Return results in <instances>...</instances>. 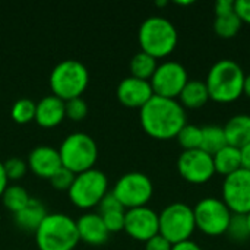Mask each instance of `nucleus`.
<instances>
[{"label": "nucleus", "mask_w": 250, "mask_h": 250, "mask_svg": "<svg viewBox=\"0 0 250 250\" xmlns=\"http://www.w3.org/2000/svg\"><path fill=\"white\" fill-rule=\"evenodd\" d=\"M139 120L151 138L167 141L176 138L186 126V110L177 100L154 95L139 110Z\"/></svg>", "instance_id": "nucleus-1"}, {"label": "nucleus", "mask_w": 250, "mask_h": 250, "mask_svg": "<svg viewBox=\"0 0 250 250\" xmlns=\"http://www.w3.org/2000/svg\"><path fill=\"white\" fill-rule=\"evenodd\" d=\"M245 78L246 73L237 62L231 59L218 60L211 66L205 81L209 100L220 104L237 101L243 95Z\"/></svg>", "instance_id": "nucleus-2"}, {"label": "nucleus", "mask_w": 250, "mask_h": 250, "mask_svg": "<svg viewBox=\"0 0 250 250\" xmlns=\"http://www.w3.org/2000/svg\"><path fill=\"white\" fill-rule=\"evenodd\" d=\"M141 51L148 53L155 59L170 56L179 42V34L171 21L164 16L146 18L138 32Z\"/></svg>", "instance_id": "nucleus-3"}, {"label": "nucleus", "mask_w": 250, "mask_h": 250, "mask_svg": "<svg viewBox=\"0 0 250 250\" xmlns=\"http://www.w3.org/2000/svg\"><path fill=\"white\" fill-rule=\"evenodd\" d=\"M40 250H73L79 242L76 221L66 214H47L35 230Z\"/></svg>", "instance_id": "nucleus-4"}, {"label": "nucleus", "mask_w": 250, "mask_h": 250, "mask_svg": "<svg viewBox=\"0 0 250 250\" xmlns=\"http://www.w3.org/2000/svg\"><path fill=\"white\" fill-rule=\"evenodd\" d=\"M89 82L86 66L76 59H64L59 62L50 73V88L53 95L63 101L81 97Z\"/></svg>", "instance_id": "nucleus-5"}, {"label": "nucleus", "mask_w": 250, "mask_h": 250, "mask_svg": "<svg viewBox=\"0 0 250 250\" xmlns=\"http://www.w3.org/2000/svg\"><path fill=\"white\" fill-rule=\"evenodd\" d=\"M62 166L78 174L94 168L98 157V148L92 136L83 132L67 135L59 149Z\"/></svg>", "instance_id": "nucleus-6"}, {"label": "nucleus", "mask_w": 250, "mask_h": 250, "mask_svg": "<svg viewBox=\"0 0 250 250\" xmlns=\"http://www.w3.org/2000/svg\"><path fill=\"white\" fill-rule=\"evenodd\" d=\"M158 224L160 234L171 245L190 240L196 230L193 208L183 202L170 204L158 214Z\"/></svg>", "instance_id": "nucleus-7"}, {"label": "nucleus", "mask_w": 250, "mask_h": 250, "mask_svg": "<svg viewBox=\"0 0 250 250\" xmlns=\"http://www.w3.org/2000/svg\"><path fill=\"white\" fill-rule=\"evenodd\" d=\"M108 188L107 176L98 168H89L86 171L75 174L73 183L69 188L70 201L79 208H92L98 205L105 196Z\"/></svg>", "instance_id": "nucleus-8"}, {"label": "nucleus", "mask_w": 250, "mask_h": 250, "mask_svg": "<svg viewBox=\"0 0 250 250\" xmlns=\"http://www.w3.org/2000/svg\"><path fill=\"white\" fill-rule=\"evenodd\" d=\"M193 215L196 230L208 237H218L227 233L233 214L221 199L204 198L195 205Z\"/></svg>", "instance_id": "nucleus-9"}, {"label": "nucleus", "mask_w": 250, "mask_h": 250, "mask_svg": "<svg viewBox=\"0 0 250 250\" xmlns=\"http://www.w3.org/2000/svg\"><path fill=\"white\" fill-rule=\"evenodd\" d=\"M113 195L119 199L123 208L132 209L146 207L154 193V185L151 179L139 171H130L123 174L113 188Z\"/></svg>", "instance_id": "nucleus-10"}, {"label": "nucleus", "mask_w": 250, "mask_h": 250, "mask_svg": "<svg viewBox=\"0 0 250 250\" xmlns=\"http://www.w3.org/2000/svg\"><path fill=\"white\" fill-rule=\"evenodd\" d=\"M189 81V75L186 67L174 60H167L157 66L151 78V86L154 95L164 98H179L185 85Z\"/></svg>", "instance_id": "nucleus-11"}, {"label": "nucleus", "mask_w": 250, "mask_h": 250, "mask_svg": "<svg viewBox=\"0 0 250 250\" xmlns=\"http://www.w3.org/2000/svg\"><path fill=\"white\" fill-rule=\"evenodd\" d=\"M221 201L231 214L248 215L250 212V171L240 168L239 171L224 177Z\"/></svg>", "instance_id": "nucleus-12"}, {"label": "nucleus", "mask_w": 250, "mask_h": 250, "mask_svg": "<svg viewBox=\"0 0 250 250\" xmlns=\"http://www.w3.org/2000/svg\"><path fill=\"white\" fill-rule=\"evenodd\" d=\"M177 171L188 183L204 185L215 176L212 155L202 149L183 151L177 158Z\"/></svg>", "instance_id": "nucleus-13"}, {"label": "nucleus", "mask_w": 250, "mask_h": 250, "mask_svg": "<svg viewBox=\"0 0 250 250\" xmlns=\"http://www.w3.org/2000/svg\"><path fill=\"white\" fill-rule=\"evenodd\" d=\"M123 230L135 240L148 242L154 236L160 234L158 214L148 207L127 209L125 212Z\"/></svg>", "instance_id": "nucleus-14"}, {"label": "nucleus", "mask_w": 250, "mask_h": 250, "mask_svg": "<svg viewBox=\"0 0 250 250\" xmlns=\"http://www.w3.org/2000/svg\"><path fill=\"white\" fill-rule=\"evenodd\" d=\"M154 91L149 81H144L135 76H127L122 79L117 85L119 101L129 108H142L151 98Z\"/></svg>", "instance_id": "nucleus-15"}, {"label": "nucleus", "mask_w": 250, "mask_h": 250, "mask_svg": "<svg viewBox=\"0 0 250 250\" xmlns=\"http://www.w3.org/2000/svg\"><path fill=\"white\" fill-rule=\"evenodd\" d=\"M28 166L37 176L50 179L62 167L60 154L56 148L48 145L35 146L28 155Z\"/></svg>", "instance_id": "nucleus-16"}, {"label": "nucleus", "mask_w": 250, "mask_h": 250, "mask_svg": "<svg viewBox=\"0 0 250 250\" xmlns=\"http://www.w3.org/2000/svg\"><path fill=\"white\" fill-rule=\"evenodd\" d=\"M76 229L79 234V240H83L88 245L98 246L108 240L110 231L107 230L100 214L88 212L81 215L76 220Z\"/></svg>", "instance_id": "nucleus-17"}, {"label": "nucleus", "mask_w": 250, "mask_h": 250, "mask_svg": "<svg viewBox=\"0 0 250 250\" xmlns=\"http://www.w3.org/2000/svg\"><path fill=\"white\" fill-rule=\"evenodd\" d=\"M66 117L64 101L56 95H45L37 103L35 120L42 127H54Z\"/></svg>", "instance_id": "nucleus-18"}, {"label": "nucleus", "mask_w": 250, "mask_h": 250, "mask_svg": "<svg viewBox=\"0 0 250 250\" xmlns=\"http://www.w3.org/2000/svg\"><path fill=\"white\" fill-rule=\"evenodd\" d=\"M227 145L242 149L250 144V116L236 114L224 126Z\"/></svg>", "instance_id": "nucleus-19"}, {"label": "nucleus", "mask_w": 250, "mask_h": 250, "mask_svg": "<svg viewBox=\"0 0 250 250\" xmlns=\"http://www.w3.org/2000/svg\"><path fill=\"white\" fill-rule=\"evenodd\" d=\"M47 209L44 207V204L40 199H34L31 198L29 202L18 212L13 214L16 224L26 230V231H35L38 229V226L42 223V220L47 215Z\"/></svg>", "instance_id": "nucleus-20"}, {"label": "nucleus", "mask_w": 250, "mask_h": 250, "mask_svg": "<svg viewBox=\"0 0 250 250\" xmlns=\"http://www.w3.org/2000/svg\"><path fill=\"white\" fill-rule=\"evenodd\" d=\"M208 101H209V94L207 85L204 81L199 79H189L179 95V103L185 110L186 108L198 110L204 107Z\"/></svg>", "instance_id": "nucleus-21"}, {"label": "nucleus", "mask_w": 250, "mask_h": 250, "mask_svg": "<svg viewBox=\"0 0 250 250\" xmlns=\"http://www.w3.org/2000/svg\"><path fill=\"white\" fill-rule=\"evenodd\" d=\"M215 173L227 177L242 168V154L239 148L226 145L217 154L212 155Z\"/></svg>", "instance_id": "nucleus-22"}, {"label": "nucleus", "mask_w": 250, "mask_h": 250, "mask_svg": "<svg viewBox=\"0 0 250 250\" xmlns=\"http://www.w3.org/2000/svg\"><path fill=\"white\" fill-rule=\"evenodd\" d=\"M226 145H227V139H226L224 127L217 125H208L202 127V144H201L202 151H205L209 155H214Z\"/></svg>", "instance_id": "nucleus-23"}, {"label": "nucleus", "mask_w": 250, "mask_h": 250, "mask_svg": "<svg viewBox=\"0 0 250 250\" xmlns=\"http://www.w3.org/2000/svg\"><path fill=\"white\" fill-rule=\"evenodd\" d=\"M129 66H130V73H132L130 76H135L144 81H151L154 72L157 70L158 63L155 57L149 56L145 51H139L132 57Z\"/></svg>", "instance_id": "nucleus-24"}, {"label": "nucleus", "mask_w": 250, "mask_h": 250, "mask_svg": "<svg viewBox=\"0 0 250 250\" xmlns=\"http://www.w3.org/2000/svg\"><path fill=\"white\" fill-rule=\"evenodd\" d=\"M242 21L239 19V16L234 13H229V15H223V16H215L214 21V31L220 38L224 40H230L234 38L240 29H242Z\"/></svg>", "instance_id": "nucleus-25"}, {"label": "nucleus", "mask_w": 250, "mask_h": 250, "mask_svg": "<svg viewBox=\"0 0 250 250\" xmlns=\"http://www.w3.org/2000/svg\"><path fill=\"white\" fill-rule=\"evenodd\" d=\"M1 199H3L4 207L15 214L18 211H21L29 202L31 196L28 195V192L22 186L12 185V186L6 188V190L1 195Z\"/></svg>", "instance_id": "nucleus-26"}, {"label": "nucleus", "mask_w": 250, "mask_h": 250, "mask_svg": "<svg viewBox=\"0 0 250 250\" xmlns=\"http://www.w3.org/2000/svg\"><path fill=\"white\" fill-rule=\"evenodd\" d=\"M176 139H177L179 145L183 148V151L201 149V144H202V127L186 123V126L176 136Z\"/></svg>", "instance_id": "nucleus-27"}, {"label": "nucleus", "mask_w": 250, "mask_h": 250, "mask_svg": "<svg viewBox=\"0 0 250 250\" xmlns=\"http://www.w3.org/2000/svg\"><path fill=\"white\" fill-rule=\"evenodd\" d=\"M37 104L31 98H19L10 110V116L16 123H28L35 119Z\"/></svg>", "instance_id": "nucleus-28"}, {"label": "nucleus", "mask_w": 250, "mask_h": 250, "mask_svg": "<svg viewBox=\"0 0 250 250\" xmlns=\"http://www.w3.org/2000/svg\"><path fill=\"white\" fill-rule=\"evenodd\" d=\"M226 234L231 240H234V242H246V240H249L250 230L246 215H236V214H233Z\"/></svg>", "instance_id": "nucleus-29"}, {"label": "nucleus", "mask_w": 250, "mask_h": 250, "mask_svg": "<svg viewBox=\"0 0 250 250\" xmlns=\"http://www.w3.org/2000/svg\"><path fill=\"white\" fill-rule=\"evenodd\" d=\"M64 108H66V116L75 122L85 119L88 114V104L82 97H76L64 101Z\"/></svg>", "instance_id": "nucleus-30"}, {"label": "nucleus", "mask_w": 250, "mask_h": 250, "mask_svg": "<svg viewBox=\"0 0 250 250\" xmlns=\"http://www.w3.org/2000/svg\"><path fill=\"white\" fill-rule=\"evenodd\" d=\"M3 166H4V171H6V176L9 180H19L25 176L28 163H25L22 158L12 157V158L6 160L3 163Z\"/></svg>", "instance_id": "nucleus-31"}, {"label": "nucleus", "mask_w": 250, "mask_h": 250, "mask_svg": "<svg viewBox=\"0 0 250 250\" xmlns=\"http://www.w3.org/2000/svg\"><path fill=\"white\" fill-rule=\"evenodd\" d=\"M73 179H75V173H72L70 170H67L66 167H60L48 180L50 183L53 185L54 189L57 190H69L70 185L73 183Z\"/></svg>", "instance_id": "nucleus-32"}, {"label": "nucleus", "mask_w": 250, "mask_h": 250, "mask_svg": "<svg viewBox=\"0 0 250 250\" xmlns=\"http://www.w3.org/2000/svg\"><path fill=\"white\" fill-rule=\"evenodd\" d=\"M125 212L126 211H113V212H105L100 214L107 230L110 233L113 231H120L125 229Z\"/></svg>", "instance_id": "nucleus-33"}, {"label": "nucleus", "mask_w": 250, "mask_h": 250, "mask_svg": "<svg viewBox=\"0 0 250 250\" xmlns=\"http://www.w3.org/2000/svg\"><path fill=\"white\" fill-rule=\"evenodd\" d=\"M100 214L113 212V211H125L123 205L119 202V199L113 195V192H107L105 196L100 201Z\"/></svg>", "instance_id": "nucleus-34"}, {"label": "nucleus", "mask_w": 250, "mask_h": 250, "mask_svg": "<svg viewBox=\"0 0 250 250\" xmlns=\"http://www.w3.org/2000/svg\"><path fill=\"white\" fill-rule=\"evenodd\" d=\"M171 248L173 245L161 234H157L148 242H145V250H171Z\"/></svg>", "instance_id": "nucleus-35"}, {"label": "nucleus", "mask_w": 250, "mask_h": 250, "mask_svg": "<svg viewBox=\"0 0 250 250\" xmlns=\"http://www.w3.org/2000/svg\"><path fill=\"white\" fill-rule=\"evenodd\" d=\"M234 12L242 21V23L250 25V0H236Z\"/></svg>", "instance_id": "nucleus-36"}, {"label": "nucleus", "mask_w": 250, "mask_h": 250, "mask_svg": "<svg viewBox=\"0 0 250 250\" xmlns=\"http://www.w3.org/2000/svg\"><path fill=\"white\" fill-rule=\"evenodd\" d=\"M234 4H236V1H233V0H218L214 4L215 16H223V15H229V13H234Z\"/></svg>", "instance_id": "nucleus-37"}, {"label": "nucleus", "mask_w": 250, "mask_h": 250, "mask_svg": "<svg viewBox=\"0 0 250 250\" xmlns=\"http://www.w3.org/2000/svg\"><path fill=\"white\" fill-rule=\"evenodd\" d=\"M171 250H202V248L193 240H186V242H180V243L173 245Z\"/></svg>", "instance_id": "nucleus-38"}, {"label": "nucleus", "mask_w": 250, "mask_h": 250, "mask_svg": "<svg viewBox=\"0 0 250 250\" xmlns=\"http://www.w3.org/2000/svg\"><path fill=\"white\" fill-rule=\"evenodd\" d=\"M242 154V168L250 171V144L240 149Z\"/></svg>", "instance_id": "nucleus-39"}, {"label": "nucleus", "mask_w": 250, "mask_h": 250, "mask_svg": "<svg viewBox=\"0 0 250 250\" xmlns=\"http://www.w3.org/2000/svg\"><path fill=\"white\" fill-rule=\"evenodd\" d=\"M7 182H9V179H7L6 171H4V166H3V163L0 161V196L3 195V192H4L6 188L9 186Z\"/></svg>", "instance_id": "nucleus-40"}, {"label": "nucleus", "mask_w": 250, "mask_h": 250, "mask_svg": "<svg viewBox=\"0 0 250 250\" xmlns=\"http://www.w3.org/2000/svg\"><path fill=\"white\" fill-rule=\"evenodd\" d=\"M243 95L250 98V75H246L245 78V85H243Z\"/></svg>", "instance_id": "nucleus-41"}, {"label": "nucleus", "mask_w": 250, "mask_h": 250, "mask_svg": "<svg viewBox=\"0 0 250 250\" xmlns=\"http://www.w3.org/2000/svg\"><path fill=\"white\" fill-rule=\"evenodd\" d=\"M177 4H180V6H189V4H193V1H177Z\"/></svg>", "instance_id": "nucleus-42"}, {"label": "nucleus", "mask_w": 250, "mask_h": 250, "mask_svg": "<svg viewBox=\"0 0 250 250\" xmlns=\"http://www.w3.org/2000/svg\"><path fill=\"white\" fill-rule=\"evenodd\" d=\"M155 4H157V6H166V4H167V1H157Z\"/></svg>", "instance_id": "nucleus-43"}, {"label": "nucleus", "mask_w": 250, "mask_h": 250, "mask_svg": "<svg viewBox=\"0 0 250 250\" xmlns=\"http://www.w3.org/2000/svg\"><path fill=\"white\" fill-rule=\"evenodd\" d=\"M246 218H248V224H249V230H250V212L246 215Z\"/></svg>", "instance_id": "nucleus-44"}]
</instances>
